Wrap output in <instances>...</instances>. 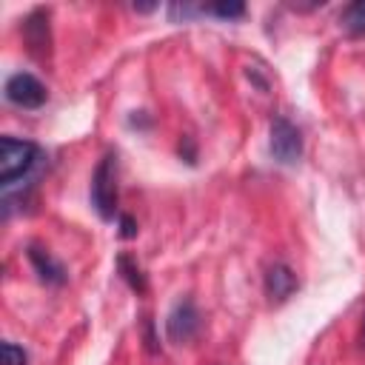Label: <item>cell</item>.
I'll list each match as a JSON object with an SVG mask.
<instances>
[{
	"mask_svg": "<svg viewBox=\"0 0 365 365\" xmlns=\"http://www.w3.org/2000/svg\"><path fill=\"white\" fill-rule=\"evenodd\" d=\"M43 160V148L31 140L3 137L0 140V185H14L26 174L34 171V165Z\"/></svg>",
	"mask_w": 365,
	"mask_h": 365,
	"instance_id": "cell-1",
	"label": "cell"
},
{
	"mask_svg": "<svg viewBox=\"0 0 365 365\" xmlns=\"http://www.w3.org/2000/svg\"><path fill=\"white\" fill-rule=\"evenodd\" d=\"M91 208L100 214V220H114L117 214V154L114 151H108L91 174Z\"/></svg>",
	"mask_w": 365,
	"mask_h": 365,
	"instance_id": "cell-2",
	"label": "cell"
},
{
	"mask_svg": "<svg viewBox=\"0 0 365 365\" xmlns=\"http://www.w3.org/2000/svg\"><path fill=\"white\" fill-rule=\"evenodd\" d=\"M268 148H271V157L277 163L294 165L302 157V134H299V128L291 120H285V117H274L271 120Z\"/></svg>",
	"mask_w": 365,
	"mask_h": 365,
	"instance_id": "cell-3",
	"label": "cell"
},
{
	"mask_svg": "<svg viewBox=\"0 0 365 365\" xmlns=\"http://www.w3.org/2000/svg\"><path fill=\"white\" fill-rule=\"evenodd\" d=\"M3 94H6V100H9L11 106H17V108H40V106L48 100L46 86H43L34 74H29V71L11 74V77L6 80V86H3Z\"/></svg>",
	"mask_w": 365,
	"mask_h": 365,
	"instance_id": "cell-4",
	"label": "cell"
},
{
	"mask_svg": "<svg viewBox=\"0 0 365 365\" xmlns=\"http://www.w3.org/2000/svg\"><path fill=\"white\" fill-rule=\"evenodd\" d=\"M200 325H202V317H200L194 299L185 297V299L174 302V308L168 311L165 334H168L171 342H180L182 345V342H188V339H194L200 334Z\"/></svg>",
	"mask_w": 365,
	"mask_h": 365,
	"instance_id": "cell-5",
	"label": "cell"
},
{
	"mask_svg": "<svg viewBox=\"0 0 365 365\" xmlns=\"http://www.w3.org/2000/svg\"><path fill=\"white\" fill-rule=\"evenodd\" d=\"M29 262L34 265V271H37V277L46 282V285H63L66 282V268H63V262H57L54 257H51V251L48 248H43V245H29Z\"/></svg>",
	"mask_w": 365,
	"mask_h": 365,
	"instance_id": "cell-6",
	"label": "cell"
},
{
	"mask_svg": "<svg viewBox=\"0 0 365 365\" xmlns=\"http://www.w3.org/2000/svg\"><path fill=\"white\" fill-rule=\"evenodd\" d=\"M297 291V274L285 262H274L265 271V294L271 302H282Z\"/></svg>",
	"mask_w": 365,
	"mask_h": 365,
	"instance_id": "cell-7",
	"label": "cell"
},
{
	"mask_svg": "<svg viewBox=\"0 0 365 365\" xmlns=\"http://www.w3.org/2000/svg\"><path fill=\"white\" fill-rule=\"evenodd\" d=\"M23 37H26V46H29L31 54L40 57L43 51H48L51 34H48V14H46L43 9H37V11H31V14L26 17V23H23Z\"/></svg>",
	"mask_w": 365,
	"mask_h": 365,
	"instance_id": "cell-8",
	"label": "cell"
},
{
	"mask_svg": "<svg viewBox=\"0 0 365 365\" xmlns=\"http://www.w3.org/2000/svg\"><path fill=\"white\" fill-rule=\"evenodd\" d=\"M117 271H120V277L128 282V288H131L134 294H145V291H148V279H145L143 268H140L128 254H120V257H117Z\"/></svg>",
	"mask_w": 365,
	"mask_h": 365,
	"instance_id": "cell-9",
	"label": "cell"
},
{
	"mask_svg": "<svg viewBox=\"0 0 365 365\" xmlns=\"http://www.w3.org/2000/svg\"><path fill=\"white\" fill-rule=\"evenodd\" d=\"M339 26L351 37H365V0H356V3L345 6L342 14H339Z\"/></svg>",
	"mask_w": 365,
	"mask_h": 365,
	"instance_id": "cell-10",
	"label": "cell"
},
{
	"mask_svg": "<svg viewBox=\"0 0 365 365\" xmlns=\"http://www.w3.org/2000/svg\"><path fill=\"white\" fill-rule=\"evenodd\" d=\"M202 14H217V17H242L245 14V6L242 3H211V6H202Z\"/></svg>",
	"mask_w": 365,
	"mask_h": 365,
	"instance_id": "cell-11",
	"label": "cell"
},
{
	"mask_svg": "<svg viewBox=\"0 0 365 365\" xmlns=\"http://www.w3.org/2000/svg\"><path fill=\"white\" fill-rule=\"evenodd\" d=\"M3 365H29V356L20 345L14 342H3Z\"/></svg>",
	"mask_w": 365,
	"mask_h": 365,
	"instance_id": "cell-12",
	"label": "cell"
},
{
	"mask_svg": "<svg viewBox=\"0 0 365 365\" xmlns=\"http://www.w3.org/2000/svg\"><path fill=\"white\" fill-rule=\"evenodd\" d=\"M143 334H145V348H148V354H157L160 345H157V336H154V322H151V317H143Z\"/></svg>",
	"mask_w": 365,
	"mask_h": 365,
	"instance_id": "cell-13",
	"label": "cell"
},
{
	"mask_svg": "<svg viewBox=\"0 0 365 365\" xmlns=\"http://www.w3.org/2000/svg\"><path fill=\"white\" fill-rule=\"evenodd\" d=\"M120 237H123V240L137 237V222L131 220V214H120Z\"/></svg>",
	"mask_w": 365,
	"mask_h": 365,
	"instance_id": "cell-14",
	"label": "cell"
},
{
	"mask_svg": "<svg viewBox=\"0 0 365 365\" xmlns=\"http://www.w3.org/2000/svg\"><path fill=\"white\" fill-rule=\"evenodd\" d=\"M180 154H185V163H197V154H194V145H191V140L188 137H182V143H180Z\"/></svg>",
	"mask_w": 365,
	"mask_h": 365,
	"instance_id": "cell-15",
	"label": "cell"
},
{
	"mask_svg": "<svg viewBox=\"0 0 365 365\" xmlns=\"http://www.w3.org/2000/svg\"><path fill=\"white\" fill-rule=\"evenodd\" d=\"M359 348H365V317H362V328H359Z\"/></svg>",
	"mask_w": 365,
	"mask_h": 365,
	"instance_id": "cell-16",
	"label": "cell"
}]
</instances>
